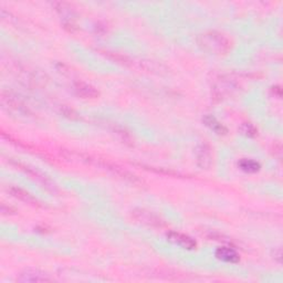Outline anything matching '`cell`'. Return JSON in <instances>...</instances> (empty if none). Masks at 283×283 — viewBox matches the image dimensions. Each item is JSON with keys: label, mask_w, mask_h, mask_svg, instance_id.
Masks as SVG:
<instances>
[{"label": "cell", "mask_w": 283, "mask_h": 283, "mask_svg": "<svg viewBox=\"0 0 283 283\" xmlns=\"http://www.w3.org/2000/svg\"><path fill=\"white\" fill-rule=\"evenodd\" d=\"M197 42L204 51L214 56L227 54L232 49V42L229 38L217 31H208L200 34L197 38Z\"/></svg>", "instance_id": "obj_1"}, {"label": "cell", "mask_w": 283, "mask_h": 283, "mask_svg": "<svg viewBox=\"0 0 283 283\" xmlns=\"http://www.w3.org/2000/svg\"><path fill=\"white\" fill-rule=\"evenodd\" d=\"M132 217L135 220H138V222L146 224V226H150V227L163 226L162 219L158 216H156L154 212L146 210V209H135V210L132 212Z\"/></svg>", "instance_id": "obj_2"}, {"label": "cell", "mask_w": 283, "mask_h": 283, "mask_svg": "<svg viewBox=\"0 0 283 283\" xmlns=\"http://www.w3.org/2000/svg\"><path fill=\"white\" fill-rule=\"evenodd\" d=\"M195 155H196V163L202 170L210 168L214 160L210 146H208L205 143L198 145L195 150Z\"/></svg>", "instance_id": "obj_3"}, {"label": "cell", "mask_w": 283, "mask_h": 283, "mask_svg": "<svg viewBox=\"0 0 283 283\" xmlns=\"http://www.w3.org/2000/svg\"><path fill=\"white\" fill-rule=\"evenodd\" d=\"M167 238L172 244H178L180 247L187 249V250H194L197 247V242L194 240L190 236L182 232H170L167 234Z\"/></svg>", "instance_id": "obj_4"}, {"label": "cell", "mask_w": 283, "mask_h": 283, "mask_svg": "<svg viewBox=\"0 0 283 283\" xmlns=\"http://www.w3.org/2000/svg\"><path fill=\"white\" fill-rule=\"evenodd\" d=\"M19 282H48L52 279L44 272L39 270H27L20 274L17 279Z\"/></svg>", "instance_id": "obj_5"}, {"label": "cell", "mask_w": 283, "mask_h": 283, "mask_svg": "<svg viewBox=\"0 0 283 283\" xmlns=\"http://www.w3.org/2000/svg\"><path fill=\"white\" fill-rule=\"evenodd\" d=\"M73 88H74L76 96L82 98H96L98 96V92L96 90V88L88 84L86 82H76Z\"/></svg>", "instance_id": "obj_6"}, {"label": "cell", "mask_w": 283, "mask_h": 283, "mask_svg": "<svg viewBox=\"0 0 283 283\" xmlns=\"http://www.w3.org/2000/svg\"><path fill=\"white\" fill-rule=\"evenodd\" d=\"M216 256L219 260L229 262V264H237L240 260V256L237 251L232 247H226V246L217 249Z\"/></svg>", "instance_id": "obj_7"}, {"label": "cell", "mask_w": 283, "mask_h": 283, "mask_svg": "<svg viewBox=\"0 0 283 283\" xmlns=\"http://www.w3.org/2000/svg\"><path fill=\"white\" fill-rule=\"evenodd\" d=\"M8 192H9L10 195H12V197L17 198V199H19V200H22V202H27V204H29V205L40 206L38 200H36V199L32 195H30V194H29L28 192H26V190H22V188H18V187H10L9 190H8Z\"/></svg>", "instance_id": "obj_8"}, {"label": "cell", "mask_w": 283, "mask_h": 283, "mask_svg": "<svg viewBox=\"0 0 283 283\" xmlns=\"http://www.w3.org/2000/svg\"><path fill=\"white\" fill-rule=\"evenodd\" d=\"M16 165H17L18 167H20V170H24L26 172H28V174H29L30 176H32V178H34L36 180L40 182L41 184L44 185V187L48 188V190H54V188H56V187H54V184H52V182H51L49 180H46V178L44 175H41L40 172H36V170H32L31 168H29V167L24 166V165L20 164V163H16Z\"/></svg>", "instance_id": "obj_9"}, {"label": "cell", "mask_w": 283, "mask_h": 283, "mask_svg": "<svg viewBox=\"0 0 283 283\" xmlns=\"http://www.w3.org/2000/svg\"><path fill=\"white\" fill-rule=\"evenodd\" d=\"M202 122L205 123L207 128H210L212 132H214L218 135H226L227 134V128H224L222 123L218 122V120L216 118L212 116V115H206V116L202 118Z\"/></svg>", "instance_id": "obj_10"}, {"label": "cell", "mask_w": 283, "mask_h": 283, "mask_svg": "<svg viewBox=\"0 0 283 283\" xmlns=\"http://www.w3.org/2000/svg\"><path fill=\"white\" fill-rule=\"evenodd\" d=\"M239 166L240 168L246 172H256L260 170L259 163H256V162L254 160H248V158L241 160L239 162Z\"/></svg>", "instance_id": "obj_11"}, {"label": "cell", "mask_w": 283, "mask_h": 283, "mask_svg": "<svg viewBox=\"0 0 283 283\" xmlns=\"http://www.w3.org/2000/svg\"><path fill=\"white\" fill-rule=\"evenodd\" d=\"M240 132L244 135L248 136V138H254V136L258 134V130L256 128L254 124L246 122V123H242V125L240 126Z\"/></svg>", "instance_id": "obj_12"}]
</instances>
